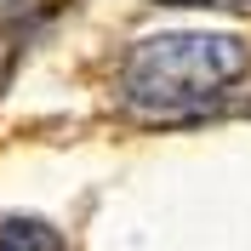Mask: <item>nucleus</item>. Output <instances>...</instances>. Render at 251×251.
I'll return each instance as SVG.
<instances>
[{
    "label": "nucleus",
    "mask_w": 251,
    "mask_h": 251,
    "mask_svg": "<svg viewBox=\"0 0 251 251\" xmlns=\"http://www.w3.org/2000/svg\"><path fill=\"white\" fill-rule=\"evenodd\" d=\"M251 46L234 34H149L126 51L114 103L137 126H200L240 103Z\"/></svg>",
    "instance_id": "1"
},
{
    "label": "nucleus",
    "mask_w": 251,
    "mask_h": 251,
    "mask_svg": "<svg viewBox=\"0 0 251 251\" xmlns=\"http://www.w3.org/2000/svg\"><path fill=\"white\" fill-rule=\"evenodd\" d=\"M0 251H69L63 234L40 217H6L0 223Z\"/></svg>",
    "instance_id": "2"
},
{
    "label": "nucleus",
    "mask_w": 251,
    "mask_h": 251,
    "mask_svg": "<svg viewBox=\"0 0 251 251\" xmlns=\"http://www.w3.org/2000/svg\"><path fill=\"white\" fill-rule=\"evenodd\" d=\"M160 6H211V12H228V17H251V0H160Z\"/></svg>",
    "instance_id": "3"
}]
</instances>
